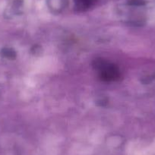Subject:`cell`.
<instances>
[{"label": "cell", "mask_w": 155, "mask_h": 155, "mask_svg": "<svg viewBox=\"0 0 155 155\" xmlns=\"http://www.w3.org/2000/svg\"><path fill=\"white\" fill-rule=\"evenodd\" d=\"M93 66L97 72L101 80L106 82L118 81L121 77L120 68L113 63L104 59L94 60Z\"/></svg>", "instance_id": "cell-1"}, {"label": "cell", "mask_w": 155, "mask_h": 155, "mask_svg": "<svg viewBox=\"0 0 155 155\" xmlns=\"http://www.w3.org/2000/svg\"><path fill=\"white\" fill-rule=\"evenodd\" d=\"M76 8L80 11H85L93 6L97 0H74Z\"/></svg>", "instance_id": "cell-2"}, {"label": "cell", "mask_w": 155, "mask_h": 155, "mask_svg": "<svg viewBox=\"0 0 155 155\" xmlns=\"http://www.w3.org/2000/svg\"><path fill=\"white\" fill-rule=\"evenodd\" d=\"M67 0H48V5L53 10L60 11L66 5Z\"/></svg>", "instance_id": "cell-3"}]
</instances>
